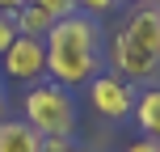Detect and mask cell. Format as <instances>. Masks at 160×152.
Masks as SVG:
<instances>
[{"mask_svg": "<svg viewBox=\"0 0 160 152\" xmlns=\"http://www.w3.org/2000/svg\"><path fill=\"white\" fill-rule=\"evenodd\" d=\"M47 80L63 89H80L88 85L93 76H101V25L97 17H84V13H72L63 21L51 25L47 38Z\"/></svg>", "mask_w": 160, "mask_h": 152, "instance_id": "obj_1", "label": "cell"}, {"mask_svg": "<svg viewBox=\"0 0 160 152\" xmlns=\"http://www.w3.org/2000/svg\"><path fill=\"white\" fill-rule=\"evenodd\" d=\"M110 72L131 85L160 76V8H135L110 42Z\"/></svg>", "mask_w": 160, "mask_h": 152, "instance_id": "obj_2", "label": "cell"}, {"mask_svg": "<svg viewBox=\"0 0 160 152\" xmlns=\"http://www.w3.org/2000/svg\"><path fill=\"white\" fill-rule=\"evenodd\" d=\"M21 118L42 139H72V131H76V97H72V89L55 85V80H34L25 102H21Z\"/></svg>", "mask_w": 160, "mask_h": 152, "instance_id": "obj_3", "label": "cell"}, {"mask_svg": "<svg viewBox=\"0 0 160 152\" xmlns=\"http://www.w3.org/2000/svg\"><path fill=\"white\" fill-rule=\"evenodd\" d=\"M88 106H93L101 118H131V106H135V85L114 72H101L88 80Z\"/></svg>", "mask_w": 160, "mask_h": 152, "instance_id": "obj_4", "label": "cell"}, {"mask_svg": "<svg viewBox=\"0 0 160 152\" xmlns=\"http://www.w3.org/2000/svg\"><path fill=\"white\" fill-rule=\"evenodd\" d=\"M0 64H4V76H13V80H25V85L47 80V42L17 34L13 47L0 55Z\"/></svg>", "mask_w": 160, "mask_h": 152, "instance_id": "obj_5", "label": "cell"}, {"mask_svg": "<svg viewBox=\"0 0 160 152\" xmlns=\"http://www.w3.org/2000/svg\"><path fill=\"white\" fill-rule=\"evenodd\" d=\"M0 152H42V135L25 118H0Z\"/></svg>", "mask_w": 160, "mask_h": 152, "instance_id": "obj_6", "label": "cell"}, {"mask_svg": "<svg viewBox=\"0 0 160 152\" xmlns=\"http://www.w3.org/2000/svg\"><path fill=\"white\" fill-rule=\"evenodd\" d=\"M131 118L139 123V131H143L148 139H160V85H148L143 93H135Z\"/></svg>", "mask_w": 160, "mask_h": 152, "instance_id": "obj_7", "label": "cell"}, {"mask_svg": "<svg viewBox=\"0 0 160 152\" xmlns=\"http://www.w3.org/2000/svg\"><path fill=\"white\" fill-rule=\"evenodd\" d=\"M13 17H17V34H25V38H47L51 25H55V17L38 4H21Z\"/></svg>", "mask_w": 160, "mask_h": 152, "instance_id": "obj_8", "label": "cell"}, {"mask_svg": "<svg viewBox=\"0 0 160 152\" xmlns=\"http://www.w3.org/2000/svg\"><path fill=\"white\" fill-rule=\"evenodd\" d=\"M30 4H38V8H47L55 21H63V17H72V13H80L76 8V0H30Z\"/></svg>", "mask_w": 160, "mask_h": 152, "instance_id": "obj_9", "label": "cell"}, {"mask_svg": "<svg viewBox=\"0 0 160 152\" xmlns=\"http://www.w3.org/2000/svg\"><path fill=\"white\" fill-rule=\"evenodd\" d=\"M13 38H17V17L13 13H0V55L13 47Z\"/></svg>", "mask_w": 160, "mask_h": 152, "instance_id": "obj_10", "label": "cell"}, {"mask_svg": "<svg viewBox=\"0 0 160 152\" xmlns=\"http://www.w3.org/2000/svg\"><path fill=\"white\" fill-rule=\"evenodd\" d=\"M114 4H118V0H76V8H80L84 17H105Z\"/></svg>", "mask_w": 160, "mask_h": 152, "instance_id": "obj_11", "label": "cell"}, {"mask_svg": "<svg viewBox=\"0 0 160 152\" xmlns=\"http://www.w3.org/2000/svg\"><path fill=\"white\" fill-rule=\"evenodd\" d=\"M127 152H160V139H148V135H139L135 144H131Z\"/></svg>", "mask_w": 160, "mask_h": 152, "instance_id": "obj_12", "label": "cell"}, {"mask_svg": "<svg viewBox=\"0 0 160 152\" xmlns=\"http://www.w3.org/2000/svg\"><path fill=\"white\" fill-rule=\"evenodd\" d=\"M72 139H42V152H68Z\"/></svg>", "mask_w": 160, "mask_h": 152, "instance_id": "obj_13", "label": "cell"}, {"mask_svg": "<svg viewBox=\"0 0 160 152\" xmlns=\"http://www.w3.org/2000/svg\"><path fill=\"white\" fill-rule=\"evenodd\" d=\"M21 4H30V0H0V13H17Z\"/></svg>", "mask_w": 160, "mask_h": 152, "instance_id": "obj_14", "label": "cell"}, {"mask_svg": "<svg viewBox=\"0 0 160 152\" xmlns=\"http://www.w3.org/2000/svg\"><path fill=\"white\" fill-rule=\"evenodd\" d=\"M4 110H8V93H4V72H0V118H4Z\"/></svg>", "mask_w": 160, "mask_h": 152, "instance_id": "obj_15", "label": "cell"}, {"mask_svg": "<svg viewBox=\"0 0 160 152\" xmlns=\"http://www.w3.org/2000/svg\"><path fill=\"white\" fill-rule=\"evenodd\" d=\"M139 8H160V0H135Z\"/></svg>", "mask_w": 160, "mask_h": 152, "instance_id": "obj_16", "label": "cell"}, {"mask_svg": "<svg viewBox=\"0 0 160 152\" xmlns=\"http://www.w3.org/2000/svg\"><path fill=\"white\" fill-rule=\"evenodd\" d=\"M68 152H84V148H68Z\"/></svg>", "mask_w": 160, "mask_h": 152, "instance_id": "obj_17", "label": "cell"}]
</instances>
